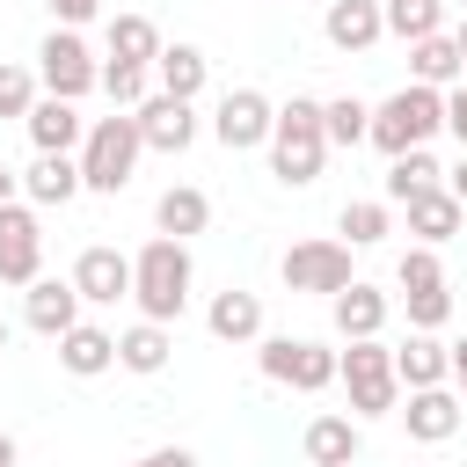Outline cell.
I'll list each match as a JSON object with an SVG mask.
<instances>
[{"mask_svg":"<svg viewBox=\"0 0 467 467\" xmlns=\"http://www.w3.org/2000/svg\"><path fill=\"white\" fill-rule=\"evenodd\" d=\"M131 299H139V321H175L182 306H190V248L182 241H168V234H153L139 255H131Z\"/></svg>","mask_w":467,"mask_h":467,"instance_id":"obj_1","label":"cell"},{"mask_svg":"<svg viewBox=\"0 0 467 467\" xmlns=\"http://www.w3.org/2000/svg\"><path fill=\"white\" fill-rule=\"evenodd\" d=\"M445 131V95L438 88H394L379 109H372V124H365V139L387 153V161H401V153H416V146H431Z\"/></svg>","mask_w":467,"mask_h":467,"instance_id":"obj_2","label":"cell"},{"mask_svg":"<svg viewBox=\"0 0 467 467\" xmlns=\"http://www.w3.org/2000/svg\"><path fill=\"white\" fill-rule=\"evenodd\" d=\"M321 161H328L321 102L292 95V102H285V109L270 117V175H277V182H292V190H306V182L321 175Z\"/></svg>","mask_w":467,"mask_h":467,"instance_id":"obj_3","label":"cell"},{"mask_svg":"<svg viewBox=\"0 0 467 467\" xmlns=\"http://www.w3.org/2000/svg\"><path fill=\"white\" fill-rule=\"evenodd\" d=\"M139 153H146V139H139V124H131V109H109V117H95L88 124V139H80V190H102V197H117L124 182H131V168H139Z\"/></svg>","mask_w":467,"mask_h":467,"instance_id":"obj_4","label":"cell"},{"mask_svg":"<svg viewBox=\"0 0 467 467\" xmlns=\"http://www.w3.org/2000/svg\"><path fill=\"white\" fill-rule=\"evenodd\" d=\"M336 379L350 387V416H387L401 401V379H394V350L372 336V343H350L336 350Z\"/></svg>","mask_w":467,"mask_h":467,"instance_id":"obj_5","label":"cell"},{"mask_svg":"<svg viewBox=\"0 0 467 467\" xmlns=\"http://www.w3.org/2000/svg\"><path fill=\"white\" fill-rule=\"evenodd\" d=\"M255 365H263V379L299 387V394H321V387L336 379V350H328V343H306V336H263Z\"/></svg>","mask_w":467,"mask_h":467,"instance_id":"obj_6","label":"cell"},{"mask_svg":"<svg viewBox=\"0 0 467 467\" xmlns=\"http://www.w3.org/2000/svg\"><path fill=\"white\" fill-rule=\"evenodd\" d=\"M36 80H44V95L80 102V95L102 80V66H95V51L80 44V29H51V36L36 44Z\"/></svg>","mask_w":467,"mask_h":467,"instance_id":"obj_7","label":"cell"},{"mask_svg":"<svg viewBox=\"0 0 467 467\" xmlns=\"http://www.w3.org/2000/svg\"><path fill=\"white\" fill-rule=\"evenodd\" d=\"M270 102L255 95V88H226L219 95V109H212V139L226 146V153H248V146H270Z\"/></svg>","mask_w":467,"mask_h":467,"instance_id":"obj_8","label":"cell"},{"mask_svg":"<svg viewBox=\"0 0 467 467\" xmlns=\"http://www.w3.org/2000/svg\"><path fill=\"white\" fill-rule=\"evenodd\" d=\"M285 285L336 299L350 285V241H299V248H285Z\"/></svg>","mask_w":467,"mask_h":467,"instance_id":"obj_9","label":"cell"},{"mask_svg":"<svg viewBox=\"0 0 467 467\" xmlns=\"http://www.w3.org/2000/svg\"><path fill=\"white\" fill-rule=\"evenodd\" d=\"M44 270V226L29 204H0V285H36Z\"/></svg>","mask_w":467,"mask_h":467,"instance_id":"obj_10","label":"cell"},{"mask_svg":"<svg viewBox=\"0 0 467 467\" xmlns=\"http://www.w3.org/2000/svg\"><path fill=\"white\" fill-rule=\"evenodd\" d=\"M131 124H139V139H146L153 153H190V139H197V109L175 102V95H146V102L131 109Z\"/></svg>","mask_w":467,"mask_h":467,"instance_id":"obj_11","label":"cell"},{"mask_svg":"<svg viewBox=\"0 0 467 467\" xmlns=\"http://www.w3.org/2000/svg\"><path fill=\"white\" fill-rule=\"evenodd\" d=\"M73 292H80V306H117V299H131V255H117V248H80Z\"/></svg>","mask_w":467,"mask_h":467,"instance_id":"obj_12","label":"cell"},{"mask_svg":"<svg viewBox=\"0 0 467 467\" xmlns=\"http://www.w3.org/2000/svg\"><path fill=\"white\" fill-rule=\"evenodd\" d=\"M22 124H29V146H36V153H73V146L88 139L80 102H58V95H36V109H29Z\"/></svg>","mask_w":467,"mask_h":467,"instance_id":"obj_13","label":"cell"},{"mask_svg":"<svg viewBox=\"0 0 467 467\" xmlns=\"http://www.w3.org/2000/svg\"><path fill=\"white\" fill-rule=\"evenodd\" d=\"M22 321L36 328V336H66L73 321H80V292H73V277H36L29 285V299H22Z\"/></svg>","mask_w":467,"mask_h":467,"instance_id":"obj_14","label":"cell"},{"mask_svg":"<svg viewBox=\"0 0 467 467\" xmlns=\"http://www.w3.org/2000/svg\"><path fill=\"white\" fill-rule=\"evenodd\" d=\"M328 306H336V336H343V343H372V336L387 328V292L365 285V277H350Z\"/></svg>","mask_w":467,"mask_h":467,"instance_id":"obj_15","label":"cell"},{"mask_svg":"<svg viewBox=\"0 0 467 467\" xmlns=\"http://www.w3.org/2000/svg\"><path fill=\"white\" fill-rule=\"evenodd\" d=\"M460 409H467V401H460L452 387H416L409 409H401V423H409L416 445H445V438L460 431Z\"/></svg>","mask_w":467,"mask_h":467,"instance_id":"obj_16","label":"cell"},{"mask_svg":"<svg viewBox=\"0 0 467 467\" xmlns=\"http://www.w3.org/2000/svg\"><path fill=\"white\" fill-rule=\"evenodd\" d=\"M321 36H328L336 51H372V44L387 36V22H379V0H328V15H321Z\"/></svg>","mask_w":467,"mask_h":467,"instance_id":"obj_17","label":"cell"},{"mask_svg":"<svg viewBox=\"0 0 467 467\" xmlns=\"http://www.w3.org/2000/svg\"><path fill=\"white\" fill-rule=\"evenodd\" d=\"M467 226V204L438 182V190H423V197H409V234H416V248H438V241H452Z\"/></svg>","mask_w":467,"mask_h":467,"instance_id":"obj_18","label":"cell"},{"mask_svg":"<svg viewBox=\"0 0 467 467\" xmlns=\"http://www.w3.org/2000/svg\"><path fill=\"white\" fill-rule=\"evenodd\" d=\"M153 80H161V95H175V102H197V95H204V80H212V58H204L197 44H161V58H153Z\"/></svg>","mask_w":467,"mask_h":467,"instance_id":"obj_19","label":"cell"},{"mask_svg":"<svg viewBox=\"0 0 467 467\" xmlns=\"http://www.w3.org/2000/svg\"><path fill=\"white\" fill-rule=\"evenodd\" d=\"M58 365H66L73 379H95V372H109V365H117V336H109V328H95V321H73V328L58 336Z\"/></svg>","mask_w":467,"mask_h":467,"instance_id":"obj_20","label":"cell"},{"mask_svg":"<svg viewBox=\"0 0 467 467\" xmlns=\"http://www.w3.org/2000/svg\"><path fill=\"white\" fill-rule=\"evenodd\" d=\"M409 73H416V88H460L467 80V58H460V44L438 29V36H423V44H409Z\"/></svg>","mask_w":467,"mask_h":467,"instance_id":"obj_21","label":"cell"},{"mask_svg":"<svg viewBox=\"0 0 467 467\" xmlns=\"http://www.w3.org/2000/svg\"><path fill=\"white\" fill-rule=\"evenodd\" d=\"M394 379L416 394V387H445L452 379V350L438 343V336H409L401 350H394Z\"/></svg>","mask_w":467,"mask_h":467,"instance_id":"obj_22","label":"cell"},{"mask_svg":"<svg viewBox=\"0 0 467 467\" xmlns=\"http://www.w3.org/2000/svg\"><path fill=\"white\" fill-rule=\"evenodd\" d=\"M299 445H306V467H350L365 438H358V416H314Z\"/></svg>","mask_w":467,"mask_h":467,"instance_id":"obj_23","label":"cell"},{"mask_svg":"<svg viewBox=\"0 0 467 467\" xmlns=\"http://www.w3.org/2000/svg\"><path fill=\"white\" fill-rule=\"evenodd\" d=\"M22 190H29V204H73L80 197V161L73 153H36Z\"/></svg>","mask_w":467,"mask_h":467,"instance_id":"obj_24","label":"cell"},{"mask_svg":"<svg viewBox=\"0 0 467 467\" xmlns=\"http://www.w3.org/2000/svg\"><path fill=\"white\" fill-rule=\"evenodd\" d=\"M204 328H212L219 343H255V336H263V299H255V292H219V299L204 306Z\"/></svg>","mask_w":467,"mask_h":467,"instance_id":"obj_25","label":"cell"},{"mask_svg":"<svg viewBox=\"0 0 467 467\" xmlns=\"http://www.w3.org/2000/svg\"><path fill=\"white\" fill-rule=\"evenodd\" d=\"M204 219H212V197H204V190H190V182L161 190V204H153V226H161L168 241H190V234H204Z\"/></svg>","mask_w":467,"mask_h":467,"instance_id":"obj_26","label":"cell"},{"mask_svg":"<svg viewBox=\"0 0 467 467\" xmlns=\"http://www.w3.org/2000/svg\"><path fill=\"white\" fill-rule=\"evenodd\" d=\"M109 58L153 73V58H161V29H153L146 15H109Z\"/></svg>","mask_w":467,"mask_h":467,"instance_id":"obj_27","label":"cell"},{"mask_svg":"<svg viewBox=\"0 0 467 467\" xmlns=\"http://www.w3.org/2000/svg\"><path fill=\"white\" fill-rule=\"evenodd\" d=\"M379 22H387V36L423 44V36L445 29V0H379Z\"/></svg>","mask_w":467,"mask_h":467,"instance_id":"obj_28","label":"cell"},{"mask_svg":"<svg viewBox=\"0 0 467 467\" xmlns=\"http://www.w3.org/2000/svg\"><path fill=\"white\" fill-rule=\"evenodd\" d=\"M168 350H175V343H168L161 321H131V328L117 336V365H124V372H161Z\"/></svg>","mask_w":467,"mask_h":467,"instance_id":"obj_29","label":"cell"},{"mask_svg":"<svg viewBox=\"0 0 467 467\" xmlns=\"http://www.w3.org/2000/svg\"><path fill=\"white\" fill-rule=\"evenodd\" d=\"M438 182H445V168L431 161V146L387 161V197H394V204H409V197H423V190H438Z\"/></svg>","mask_w":467,"mask_h":467,"instance_id":"obj_30","label":"cell"},{"mask_svg":"<svg viewBox=\"0 0 467 467\" xmlns=\"http://www.w3.org/2000/svg\"><path fill=\"white\" fill-rule=\"evenodd\" d=\"M365 124H372V109H365L358 95L321 102V131H328V146H365Z\"/></svg>","mask_w":467,"mask_h":467,"instance_id":"obj_31","label":"cell"},{"mask_svg":"<svg viewBox=\"0 0 467 467\" xmlns=\"http://www.w3.org/2000/svg\"><path fill=\"white\" fill-rule=\"evenodd\" d=\"M343 234H350V248H372V241H387V204H372V197H358V204H343V219H336Z\"/></svg>","mask_w":467,"mask_h":467,"instance_id":"obj_32","label":"cell"},{"mask_svg":"<svg viewBox=\"0 0 467 467\" xmlns=\"http://www.w3.org/2000/svg\"><path fill=\"white\" fill-rule=\"evenodd\" d=\"M401 306H409V328L416 336H438L445 321H452V292L438 285V292H401Z\"/></svg>","mask_w":467,"mask_h":467,"instance_id":"obj_33","label":"cell"},{"mask_svg":"<svg viewBox=\"0 0 467 467\" xmlns=\"http://www.w3.org/2000/svg\"><path fill=\"white\" fill-rule=\"evenodd\" d=\"M95 88H102V95H109L117 109H139V102H146V66H117V58H109Z\"/></svg>","mask_w":467,"mask_h":467,"instance_id":"obj_34","label":"cell"},{"mask_svg":"<svg viewBox=\"0 0 467 467\" xmlns=\"http://www.w3.org/2000/svg\"><path fill=\"white\" fill-rule=\"evenodd\" d=\"M36 109V73L0 58V117H29Z\"/></svg>","mask_w":467,"mask_h":467,"instance_id":"obj_35","label":"cell"},{"mask_svg":"<svg viewBox=\"0 0 467 467\" xmlns=\"http://www.w3.org/2000/svg\"><path fill=\"white\" fill-rule=\"evenodd\" d=\"M394 277H401V292H438L445 285V263H438V248H409Z\"/></svg>","mask_w":467,"mask_h":467,"instance_id":"obj_36","label":"cell"},{"mask_svg":"<svg viewBox=\"0 0 467 467\" xmlns=\"http://www.w3.org/2000/svg\"><path fill=\"white\" fill-rule=\"evenodd\" d=\"M51 15H58V29H80V22H95L102 15V0H44Z\"/></svg>","mask_w":467,"mask_h":467,"instance_id":"obj_37","label":"cell"},{"mask_svg":"<svg viewBox=\"0 0 467 467\" xmlns=\"http://www.w3.org/2000/svg\"><path fill=\"white\" fill-rule=\"evenodd\" d=\"M445 131L467 146V80H460V88H445Z\"/></svg>","mask_w":467,"mask_h":467,"instance_id":"obj_38","label":"cell"},{"mask_svg":"<svg viewBox=\"0 0 467 467\" xmlns=\"http://www.w3.org/2000/svg\"><path fill=\"white\" fill-rule=\"evenodd\" d=\"M131 467H197V460H190L182 445H153V452H139Z\"/></svg>","mask_w":467,"mask_h":467,"instance_id":"obj_39","label":"cell"},{"mask_svg":"<svg viewBox=\"0 0 467 467\" xmlns=\"http://www.w3.org/2000/svg\"><path fill=\"white\" fill-rule=\"evenodd\" d=\"M452 387H460V401H467V343H452Z\"/></svg>","mask_w":467,"mask_h":467,"instance_id":"obj_40","label":"cell"},{"mask_svg":"<svg viewBox=\"0 0 467 467\" xmlns=\"http://www.w3.org/2000/svg\"><path fill=\"white\" fill-rule=\"evenodd\" d=\"M445 190H452V197H460V204H467V153H460V168H452V175H445Z\"/></svg>","mask_w":467,"mask_h":467,"instance_id":"obj_41","label":"cell"},{"mask_svg":"<svg viewBox=\"0 0 467 467\" xmlns=\"http://www.w3.org/2000/svg\"><path fill=\"white\" fill-rule=\"evenodd\" d=\"M15 182H22V175H15L7 161H0V204H15Z\"/></svg>","mask_w":467,"mask_h":467,"instance_id":"obj_42","label":"cell"},{"mask_svg":"<svg viewBox=\"0 0 467 467\" xmlns=\"http://www.w3.org/2000/svg\"><path fill=\"white\" fill-rule=\"evenodd\" d=\"M0 467H15V438L7 431H0Z\"/></svg>","mask_w":467,"mask_h":467,"instance_id":"obj_43","label":"cell"},{"mask_svg":"<svg viewBox=\"0 0 467 467\" xmlns=\"http://www.w3.org/2000/svg\"><path fill=\"white\" fill-rule=\"evenodd\" d=\"M452 44H460V58H467V15H460V29H452Z\"/></svg>","mask_w":467,"mask_h":467,"instance_id":"obj_44","label":"cell"},{"mask_svg":"<svg viewBox=\"0 0 467 467\" xmlns=\"http://www.w3.org/2000/svg\"><path fill=\"white\" fill-rule=\"evenodd\" d=\"M0 350H7V321H0Z\"/></svg>","mask_w":467,"mask_h":467,"instance_id":"obj_45","label":"cell"},{"mask_svg":"<svg viewBox=\"0 0 467 467\" xmlns=\"http://www.w3.org/2000/svg\"><path fill=\"white\" fill-rule=\"evenodd\" d=\"M460 7H467V0H460Z\"/></svg>","mask_w":467,"mask_h":467,"instance_id":"obj_46","label":"cell"}]
</instances>
